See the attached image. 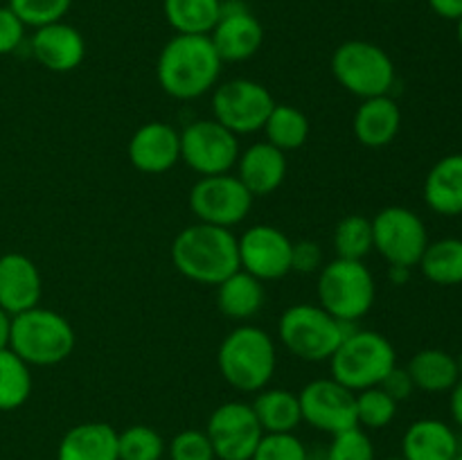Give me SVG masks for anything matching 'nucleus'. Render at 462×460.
Here are the masks:
<instances>
[{
    "instance_id": "603ef678",
    "label": "nucleus",
    "mask_w": 462,
    "mask_h": 460,
    "mask_svg": "<svg viewBox=\"0 0 462 460\" xmlns=\"http://www.w3.org/2000/svg\"><path fill=\"white\" fill-rule=\"evenodd\" d=\"M310 460H325V455H323V458H311V455H310Z\"/></svg>"
},
{
    "instance_id": "5701e85b",
    "label": "nucleus",
    "mask_w": 462,
    "mask_h": 460,
    "mask_svg": "<svg viewBox=\"0 0 462 460\" xmlns=\"http://www.w3.org/2000/svg\"><path fill=\"white\" fill-rule=\"evenodd\" d=\"M57 460H120L117 431L106 422L77 424L59 442Z\"/></svg>"
},
{
    "instance_id": "79ce46f5",
    "label": "nucleus",
    "mask_w": 462,
    "mask_h": 460,
    "mask_svg": "<svg viewBox=\"0 0 462 460\" xmlns=\"http://www.w3.org/2000/svg\"><path fill=\"white\" fill-rule=\"evenodd\" d=\"M429 7L445 21H458L462 16V0H429Z\"/></svg>"
},
{
    "instance_id": "ddd939ff",
    "label": "nucleus",
    "mask_w": 462,
    "mask_h": 460,
    "mask_svg": "<svg viewBox=\"0 0 462 460\" xmlns=\"http://www.w3.org/2000/svg\"><path fill=\"white\" fill-rule=\"evenodd\" d=\"M217 460H251L262 440L260 422L246 401H226L212 410L206 427Z\"/></svg>"
},
{
    "instance_id": "f3484780",
    "label": "nucleus",
    "mask_w": 462,
    "mask_h": 460,
    "mask_svg": "<svg viewBox=\"0 0 462 460\" xmlns=\"http://www.w3.org/2000/svg\"><path fill=\"white\" fill-rule=\"evenodd\" d=\"M129 161L143 174H165L180 161V131L167 122H147L131 135Z\"/></svg>"
},
{
    "instance_id": "09e8293b",
    "label": "nucleus",
    "mask_w": 462,
    "mask_h": 460,
    "mask_svg": "<svg viewBox=\"0 0 462 460\" xmlns=\"http://www.w3.org/2000/svg\"><path fill=\"white\" fill-rule=\"evenodd\" d=\"M451 460H462V451H458V454H456Z\"/></svg>"
},
{
    "instance_id": "1a4fd4ad",
    "label": "nucleus",
    "mask_w": 462,
    "mask_h": 460,
    "mask_svg": "<svg viewBox=\"0 0 462 460\" xmlns=\"http://www.w3.org/2000/svg\"><path fill=\"white\" fill-rule=\"evenodd\" d=\"M374 251L391 266L413 269L429 246V233L418 212L404 206H388L373 219Z\"/></svg>"
},
{
    "instance_id": "20e7f679",
    "label": "nucleus",
    "mask_w": 462,
    "mask_h": 460,
    "mask_svg": "<svg viewBox=\"0 0 462 460\" xmlns=\"http://www.w3.org/2000/svg\"><path fill=\"white\" fill-rule=\"evenodd\" d=\"M395 365L397 352L393 343L373 329H350L337 352L329 356L332 379L352 392L379 386Z\"/></svg>"
},
{
    "instance_id": "aec40b11",
    "label": "nucleus",
    "mask_w": 462,
    "mask_h": 460,
    "mask_svg": "<svg viewBox=\"0 0 462 460\" xmlns=\"http://www.w3.org/2000/svg\"><path fill=\"white\" fill-rule=\"evenodd\" d=\"M287 176V158L278 147L264 143H255L239 152L237 179L246 185L253 197H269Z\"/></svg>"
},
{
    "instance_id": "4be33fe9",
    "label": "nucleus",
    "mask_w": 462,
    "mask_h": 460,
    "mask_svg": "<svg viewBox=\"0 0 462 460\" xmlns=\"http://www.w3.org/2000/svg\"><path fill=\"white\" fill-rule=\"evenodd\" d=\"M458 451V436L442 419H418L406 428L404 437H402V458L404 460H451Z\"/></svg>"
},
{
    "instance_id": "9d476101",
    "label": "nucleus",
    "mask_w": 462,
    "mask_h": 460,
    "mask_svg": "<svg viewBox=\"0 0 462 460\" xmlns=\"http://www.w3.org/2000/svg\"><path fill=\"white\" fill-rule=\"evenodd\" d=\"M273 106V95L253 79H230L212 93V115L235 135L264 129Z\"/></svg>"
},
{
    "instance_id": "c9c22d12",
    "label": "nucleus",
    "mask_w": 462,
    "mask_h": 460,
    "mask_svg": "<svg viewBox=\"0 0 462 460\" xmlns=\"http://www.w3.org/2000/svg\"><path fill=\"white\" fill-rule=\"evenodd\" d=\"M325 460H374V446L361 427L346 428L332 436V445L325 451Z\"/></svg>"
},
{
    "instance_id": "c756f323",
    "label": "nucleus",
    "mask_w": 462,
    "mask_h": 460,
    "mask_svg": "<svg viewBox=\"0 0 462 460\" xmlns=\"http://www.w3.org/2000/svg\"><path fill=\"white\" fill-rule=\"evenodd\" d=\"M264 133L266 143L278 147L280 152H293V149H300L310 138V120L300 108L291 104H275L264 124Z\"/></svg>"
},
{
    "instance_id": "7c9ffc66",
    "label": "nucleus",
    "mask_w": 462,
    "mask_h": 460,
    "mask_svg": "<svg viewBox=\"0 0 462 460\" xmlns=\"http://www.w3.org/2000/svg\"><path fill=\"white\" fill-rule=\"evenodd\" d=\"M32 395V370L14 350H0V410H16Z\"/></svg>"
},
{
    "instance_id": "0eeeda50",
    "label": "nucleus",
    "mask_w": 462,
    "mask_h": 460,
    "mask_svg": "<svg viewBox=\"0 0 462 460\" xmlns=\"http://www.w3.org/2000/svg\"><path fill=\"white\" fill-rule=\"evenodd\" d=\"M350 325L341 323L320 305H291L278 320V336L293 356L302 361H329Z\"/></svg>"
},
{
    "instance_id": "4c0bfd02",
    "label": "nucleus",
    "mask_w": 462,
    "mask_h": 460,
    "mask_svg": "<svg viewBox=\"0 0 462 460\" xmlns=\"http://www.w3.org/2000/svg\"><path fill=\"white\" fill-rule=\"evenodd\" d=\"M167 451H170V460H217L208 433L197 431V428L176 433Z\"/></svg>"
},
{
    "instance_id": "39448f33",
    "label": "nucleus",
    "mask_w": 462,
    "mask_h": 460,
    "mask_svg": "<svg viewBox=\"0 0 462 460\" xmlns=\"http://www.w3.org/2000/svg\"><path fill=\"white\" fill-rule=\"evenodd\" d=\"M75 329L61 314L45 307L16 314L12 318L9 350L16 352L27 365H57L75 350Z\"/></svg>"
},
{
    "instance_id": "bb28decb",
    "label": "nucleus",
    "mask_w": 462,
    "mask_h": 460,
    "mask_svg": "<svg viewBox=\"0 0 462 460\" xmlns=\"http://www.w3.org/2000/svg\"><path fill=\"white\" fill-rule=\"evenodd\" d=\"M413 386L424 392H449L460 379L456 356L438 347H427L413 354L406 365Z\"/></svg>"
},
{
    "instance_id": "c03bdc74",
    "label": "nucleus",
    "mask_w": 462,
    "mask_h": 460,
    "mask_svg": "<svg viewBox=\"0 0 462 460\" xmlns=\"http://www.w3.org/2000/svg\"><path fill=\"white\" fill-rule=\"evenodd\" d=\"M12 314H7V311L0 307V350H5V347H9V338H12Z\"/></svg>"
},
{
    "instance_id": "58836bf2",
    "label": "nucleus",
    "mask_w": 462,
    "mask_h": 460,
    "mask_svg": "<svg viewBox=\"0 0 462 460\" xmlns=\"http://www.w3.org/2000/svg\"><path fill=\"white\" fill-rule=\"evenodd\" d=\"M25 23L7 7H0V57L12 54L21 48L23 39H25Z\"/></svg>"
},
{
    "instance_id": "f03ea898",
    "label": "nucleus",
    "mask_w": 462,
    "mask_h": 460,
    "mask_svg": "<svg viewBox=\"0 0 462 460\" xmlns=\"http://www.w3.org/2000/svg\"><path fill=\"white\" fill-rule=\"evenodd\" d=\"M171 262L183 278L217 287L239 271L237 237L230 228L199 221L176 235L171 244Z\"/></svg>"
},
{
    "instance_id": "a878e982",
    "label": "nucleus",
    "mask_w": 462,
    "mask_h": 460,
    "mask_svg": "<svg viewBox=\"0 0 462 460\" xmlns=\"http://www.w3.org/2000/svg\"><path fill=\"white\" fill-rule=\"evenodd\" d=\"M251 406L264 433H293L302 422L300 400L284 388H264Z\"/></svg>"
},
{
    "instance_id": "4468645a",
    "label": "nucleus",
    "mask_w": 462,
    "mask_h": 460,
    "mask_svg": "<svg viewBox=\"0 0 462 460\" xmlns=\"http://www.w3.org/2000/svg\"><path fill=\"white\" fill-rule=\"evenodd\" d=\"M298 400H300L302 422L319 431L337 436L346 428L359 427L356 424V392L338 383L337 379H314L298 392Z\"/></svg>"
},
{
    "instance_id": "a18cd8bd",
    "label": "nucleus",
    "mask_w": 462,
    "mask_h": 460,
    "mask_svg": "<svg viewBox=\"0 0 462 460\" xmlns=\"http://www.w3.org/2000/svg\"><path fill=\"white\" fill-rule=\"evenodd\" d=\"M409 275L411 269H406V266H391L388 269V278L393 280V284H404L409 280Z\"/></svg>"
},
{
    "instance_id": "9b49d317",
    "label": "nucleus",
    "mask_w": 462,
    "mask_h": 460,
    "mask_svg": "<svg viewBox=\"0 0 462 460\" xmlns=\"http://www.w3.org/2000/svg\"><path fill=\"white\" fill-rule=\"evenodd\" d=\"M253 194L246 185L228 174L201 176L189 189V210L201 224L233 228L242 224L253 207Z\"/></svg>"
},
{
    "instance_id": "72a5a7b5",
    "label": "nucleus",
    "mask_w": 462,
    "mask_h": 460,
    "mask_svg": "<svg viewBox=\"0 0 462 460\" xmlns=\"http://www.w3.org/2000/svg\"><path fill=\"white\" fill-rule=\"evenodd\" d=\"M397 401L383 388L373 386L356 392V424L364 428H383L395 419Z\"/></svg>"
},
{
    "instance_id": "a19ab883",
    "label": "nucleus",
    "mask_w": 462,
    "mask_h": 460,
    "mask_svg": "<svg viewBox=\"0 0 462 460\" xmlns=\"http://www.w3.org/2000/svg\"><path fill=\"white\" fill-rule=\"evenodd\" d=\"M379 388H383V391H386L388 395H391L393 400L397 401V404H400V401H404V400H409V397L413 395V391H415L413 379H411L409 370L397 368V365L391 370V373L386 374V377H383V382L379 383Z\"/></svg>"
},
{
    "instance_id": "3c124183",
    "label": "nucleus",
    "mask_w": 462,
    "mask_h": 460,
    "mask_svg": "<svg viewBox=\"0 0 462 460\" xmlns=\"http://www.w3.org/2000/svg\"><path fill=\"white\" fill-rule=\"evenodd\" d=\"M383 460H404L402 455H397V458H383Z\"/></svg>"
},
{
    "instance_id": "412c9836",
    "label": "nucleus",
    "mask_w": 462,
    "mask_h": 460,
    "mask_svg": "<svg viewBox=\"0 0 462 460\" xmlns=\"http://www.w3.org/2000/svg\"><path fill=\"white\" fill-rule=\"evenodd\" d=\"M356 140L364 147L382 149L397 138L402 129V111L391 95L368 97L359 104L352 122Z\"/></svg>"
},
{
    "instance_id": "ea45409f",
    "label": "nucleus",
    "mask_w": 462,
    "mask_h": 460,
    "mask_svg": "<svg viewBox=\"0 0 462 460\" xmlns=\"http://www.w3.org/2000/svg\"><path fill=\"white\" fill-rule=\"evenodd\" d=\"M323 266V251L311 239L293 244L291 248V271L296 273H316Z\"/></svg>"
},
{
    "instance_id": "423d86ee",
    "label": "nucleus",
    "mask_w": 462,
    "mask_h": 460,
    "mask_svg": "<svg viewBox=\"0 0 462 460\" xmlns=\"http://www.w3.org/2000/svg\"><path fill=\"white\" fill-rule=\"evenodd\" d=\"M319 302L328 314L341 323L352 325L364 318L374 305L377 287L368 266L359 260H332L320 266Z\"/></svg>"
},
{
    "instance_id": "f257e3e1",
    "label": "nucleus",
    "mask_w": 462,
    "mask_h": 460,
    "mask_svg": "<svg viewBox=\"0 0 462 460\" xmlns=\"http://www.w3.org/2000/svg\"><path fill=\"white\" fill-rule=\"evenodd\" d=\"M219 52L208 34H174L158 54L156 77L170 97L189 102L203 97L221 75Z\"/></svg>"
},
{
    "instance_id": "de8ad7c7",
    "label": "nucleus",
    "mask_w": 462,
    "mask_h": 460,
    "mask_svg": "<svg viewBox=\"0 0 462 460\" xmlns=\"http://www.w3.org/2000/svg\"><path fill=\"white\" fill-rule=\"evenodd\" d=\"M456 363H458V373H460V377H462V352L458 356H456Z\"/></svg>"
},
{
    "instance_id": "49530a36",
    "label": "nucleus",
    "mask_w": 462,
    "mask_h": 460,
    "mask_svg": "<svg viewBox=\"0 0 462 460\" xmlns=\"http://www.w3.org/2000/svg\"><path fill=\"white\" fill-rule=\"evenodd\" d=\"M456 34H458V43L462 45V16L456 21Z\"/></svg>"
},
{
    "instance_id": "dca6fc26",
    "label": "nucleus",
    "mask_w": 462,
    "mask_h": 460,
    "mask_svg": "<svg viewBox=\"0 0 462 460\" xmlns=\"http://www.w3.org/2000/svg\"><path fill=\"white\" fill-rule=\"evenodd\" d=\"M210 39L221 61L239 63L255 57L257 50L264 43V27L246 5L230 0V3H224L219 21L210 32Z\"/></svg>"
},
{
    "instance_id": "393cba45",
    "label": "nucleus",
    "mask_w": 462,
    "mask_h": 460,
    "mask_svg": "<svg viewBox=\"0 0 462 460\" xmlns=\"http://www.w3.org/2000/svg\"><path fill=\"white\" fill-rule=\"evenodd\" d=\"M264 282L242 269L235 271L221 284H217V307L226 318H253L264 307Z\"/></svg>"
},
{
    "instance_id": "c85d7f7f",
    "label": "nucleus",
    "mask_w": 462,
    "mask_h": 460,
    "mask_svg": "<svg viewBox=\"0 0 462 460\" xmlns=\"http://www.w3.org/2000/svg\"><path fill=\"white\" fill-rule=\"evenodd\" d=\"M418 266L422 269L424 278L438 287L462 284V239L445 237L429 242Z\"/></svg>"
},
{
    "instance_id": "6e6552de",
    "label": "nucleus",
    "mask_w": 462,
    "mask_h": 460,
    "mask_svg": "<svg viewBox=\"0 0 462 460\" xmlns=\"http://www.w3.org/2000/svg\"><path fill=\"white\" fill-rule=\"evenodd\" d=\"M332 75L356 97H379L391 93L395 84V63L377 43L352 39L334 50Z\"/></svg>"
},
{
    "instance_id": "8fccbe9b",
    "label": "nucleus",
    "mask_w": 462,
    "mask_h": 460,
    "mask_svg": "<svg viewBox=\"0 0 462 460\" xmlns=\"http://www.w3.org/2000/svg\"><path fill=\"white\" fill-rule=\"evenodd\" d=\"M377 3H397V0H377Z\"/></svg>"
},
{
    "instance_id": "a211bd4d",
    "label": "nucleus",
    "mask_w": 462,
    "mask_h": 460,
    "mask_svg": "<svg viewBox=\"0 0 462 460\" xmlns=\"http://www.w3.org/2000/svg\"><path fill=\"white\" fill-rule=\"evenodd\" d=\"M43 296V280L39 266L23 253L0 255V307L16 316L39 307Z\"/></svg>"
},
{
    "instance_id": "b1692460",
    "label": "nucleus",
    "mask_w": 462,
    "mask_h": 460,
    "mask_svg": "<svg viewBox=\"0 0 462 460\" xmlns=\"http://www.w3.org/2000/svg\"><path fill=\"white\" fill-rule=\"evenodd\" d=\"M424 201L442 216L462 215V153H449L429 170Z\"/></svg>"
},
{
    "instance_id": "f704fd0d",
    "label": "nucleus",
    "mask_w": 462,
    "mask_h": 460,
    "mask_svg": "<svg viewBox=\"0 0 462 460\" xmlns=\"http://www.w3.org/2000/svg\"><path fill=\"white\" fill-rule=\"evenodd\" d=\"M72 0H9L7 7L25 23V27H43L63 21Z\"/></svg>"
},
{
    "instance_id": "7ed1b4c3",
    "label": "nucleus",
    "mask_w": 462,
    "mask_h": 460,
    "mask_svg": "<svg viewBox=\"0 0 462 460\" xmlns=\"http://www.w3.org/2000/svg\"><path fill=\"white\" fill-rule=\"evenodd\" d=\"M226 383L239 392H260L269 386L278 365V350L269 334L255 325H239L226 334L217 352Z\"/></svg>"
},
{
    "instance_id": "e433bc0d",
    "label": "nucleus",
    "mask_w": 462,
    "mask_h": 460,
    "mask_svg": "<svg viewBox=\"0 0 462 460\" xmlns=\"http://www.w3.org/2000/svg\"><path fill=\"white\" fill-rule=\"evenodd\" d=\"M251 460H310V451L296 433H264Z\"/></svg>"
},
{
    "instance_id": "f8f14e48",
    "label": "nucleus",
    "mask_w": 462,
    "mask_h": 460,
    "mask_svg": "<svg viewBox=\"0 0 462 460\" xmlns=\"http://www.w3.org/2000/svg\"><path fill=\"white\" fill-rule=\"evenodd\" d=\"M237 158V135L217 120H194L180 131V161L197 174H228Z\"/></svg>"
},
{
    "instance_id": "37998d69",
    "label": "nucleus",
    "mask_w": 462,
    "mask_h": 460,
    "mask_svg": "<svg viewBox=\"0 0 462 460\" xmlns=\"http://www.w3.org/2000/svg\"><path fill=\"white\" fill-rule=\"evenodd\" d=\"M451 397H449V409H451V418L454 422L462 428V377L456 382V386L451 388Z\"/></svg>"
},
{
    "instance_id": "2eb2a0df",
    "label": "nucleus",
    "mask_w": 462,
    "mask_h": 460,
    "mask_svg": "<svg viewBox=\"0 0 462 460\" xmlns=\"http://www.w3.org/2000/svg\"><path fill=\"white\" fill-rule=\"evenodd\" d=\"M239 269L251 273L253 278L269 282L291 273V248L293 242L275 225L257 224L251 225L237 239Z\"/></svg>"
},
{
    "instance_id": "2f4dec72",
    "label": "nucleus",
    "mask_w": 462,
    "mask_h": 460,
    "mask_svg": "<svg viewBox=\"0 0 462 460\" xmlns=\"http://www.w3.org/2000/svg\"><path fill=\"white\" fill-rule=\"evenodd\" d=\"M334 251L341 260L364 262L374 251L373 219L364 215H347L334 228Z\"/></svg>"
},
{
    "instance_id": "473e14b6",
    "label": "nucleus",
    "mask_w": 462,
    "mask_h": 460,
    "mask_svg": "<svg viewBox=\"0 0 462 460\" xmlns=\"http://www.w3.org/2000/svg\"><path fill=\"white\" fill-rule=\"evenodd\" d=\"M165 449L161 433L147 424H134L117 433V458L120 460H162Z\"/></svg>"
},
{
    "instance_id": "cd10ccee",
    "label": "nucleus",
    "mask_w": 462,
    "mask_h": 460,
    "mask_svg": "<svg viewBox=\"0 0 462 460\" xmlns=\"http://www.w3.org/2000/svg\"><path fill=\"white\" fill-rule=\"evenodd\" d=\"M224 0H162V12L176 34H208L215 30Z\"/></svg>"
},
{
    "instance_id": "6ab92c4d",
    "label": "nucleus",
    "mask_w": 462,
    "mask_h": 460,
    "mask_svg": "<svg viewBox=\"0 0 462 460\" xmlns=\"http://www.w3.org/2000/svg\"><path fill=\"white\" fill-rule=\"evenodd\" d=\"M30 48L32 57L50 72L75 70L86 57V41L81 32L63 21L36 27Z\"/></svg>"
}]
</instances>
